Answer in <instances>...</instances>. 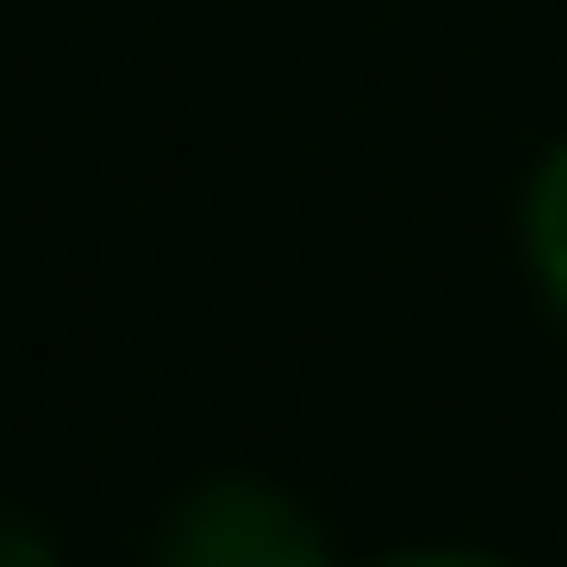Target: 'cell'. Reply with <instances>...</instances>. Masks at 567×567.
<instances>
[{
  "label": "cell",
  "mask_w": 567,
  "mask_h": 567,
  "mask_svg": "<svg viewBox=\"0 0 567 567\" xmlns=\"http://www.w3.org/2000/svg\"><path fill=\"white\" fill-rule=\"evenodd\" d=\"M512 245H523V278H534L545 323L567 334V123H556V134H545V156L523 167V200H512Z\"/></svg>",
  "instance_id": "obj_2"
},
{
  "label": "cell",
  "mask_w": 567,
  "mask_h": 567,
  "mask_svg": "<svg viewBox=\"0 0 567 567\" xmlns=\"http://www.w3.org/2000/svg\"><path fill=\"white\" fill-rule=\"evenodd\" d=\"M156 556H178V567H312L323 523L278 478H189L178 512L156 523Z\"/></svg>",
  "instance_id": "obj_1"
}]
</instances>
